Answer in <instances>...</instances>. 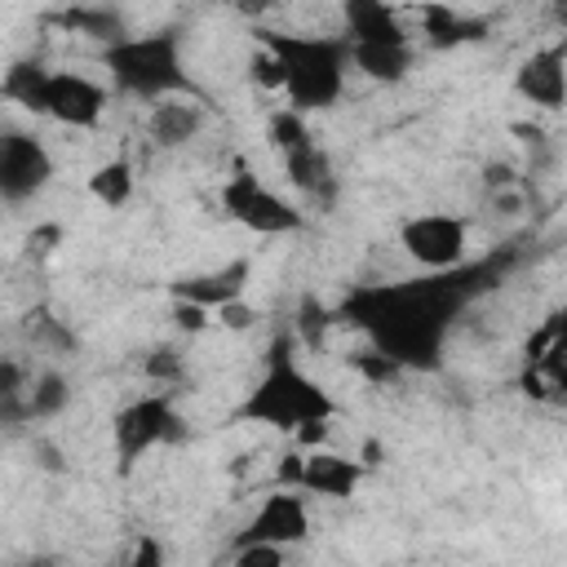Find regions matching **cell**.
<instances>
[{
    "mask_svg": "<svg viewBox=\"0 0 567 567\" xmlns=\"http://www.w3.org/2000/svg\"><path fill=\"white\" fill-rule=\"evenodd\" d=\"M492 275H496V261H483V266L461 261L452 270H430L425 279L359 288L341 315H350V323H359L372 337V346L399 359L403 368H439L452 319L465 310L474 292L487 288Z\"/></svg>",
    "mask_w": 567,
    "mask_h": 567,
    "instance_id": "obj_1",
    "label": "cell"
},
{
    "mask_svg": "<svg viewBox=\"0 0 567 567\" xmlns=\"http://www.w3.org/2000/svg\"><path fill=\"white\" fill-rule=\"evenodd\" d=\"M261 44L275 53L279 75H284V93L297 111H323L341 97L346 66H350V44L346 40L261 31Z\"/></svg>",
    "mask_w": 567,
    "mask_h": 567,
    "instance_id": "obj_2",
    "label": "cell"
},
{
    "mask_svg": "<svg viewBox=\"0 0 567 567\" xmlns=\"http://www.w3.org/2000/svg\"><path fill=\"white\" fill-rule=\"evenodd\" d=\"M102 66L120 93L142 97V102H159L168 93H195L186 62H182V35L177 31L124 35V40L102 49Z\"/></svg>",
    "mask_w": 567,
    "mask_h": 567,
    "instance_id": "obj_3",
    "label": "cell"
},
{
    "mask_svg": "<svg viewBox=\"0 0 567 567\" xmlns=\"http://www.w3.org/2000/svg\"><path fill=\"white\" fill-rule=\"evenodd\" d=\"M332 412H337V403L328 399V390L315 385L288 359H275L261 372V381L252 385V394L244 399V408H239V416H248L257 425H270V430H292V434H297V425H306L315 416L332 421Z\"/></svg>",
    "mask_w": 567,
    "mask_h": 567,
    "instance_id": "obj_4",
    "label": "cell"
},
{
    "mask_svg": "<svg viewBox=\"0 0 567 567\" xmlns=\"http://www.w3.org/2000/svg\"><path fill=\"white\" fill-rule=\"evenodd\" d=\"M111 439H115L120 470H128V465H137L151 447L182 439V416H177V408H173L168 394H142V399H133L128 408L115 412Z\"/></svg>",
    "mask_w": 567,
    "mask_h": 567,
    "instance_id": "obj_5",
    "label": "cell"
},
{
    "mask_svg": "<svg viewBox=\"0 0 567 567\" xmlns=\"http://www.w3.org/2000/svg\"><path fill=\"white\" fill-rule=\"evenodd\" d=\"M221 208H226L239 226H248V230H257V235H292V230L306 226L301 208L288 204L279 190H270L257 173H235V177L221 186Z\"/></svg>",
    "mask_w": 567,
    "mask_h": 567,
    "instance_id": "obj_6",
    "label": "cell"
},
{
    "mask_svg": "<svg viewBox=\"0 0 567 567\" xmlns=\"http://www.w3.org/2000/svg\"><path fill=\"white\" fill-rule=\"evenodd\" d=\"M470 226L456 213H416L399 226V248L425 270H452L465 261Z\"/></svg>",
    "mask_w": 567,
    "mask_h": 567,
    "instance_id": "obj_7",
    "label": "cell"
},
{
    "mask_svg": "<svg viewBox=\"0 0 567 567\" xmlns=\"http://www.w3.org/2000/svg\"><path fill=\"white\" fill-rule=\"evenodd\" d=\"M53 177V155L35 133H18L9 128L0 137V195L4 204H22L31 195H40Z\"/></svg>",
    "mask_w": 567,
    "mask_h": 567,
    "instance_id": "obj_8",
    "label": "cell"
},
{
    "mask_svg": "<svg viewBox=\"0 0 567 567\" xmlns=\"http://www.w3.org/2000/svg\"><path fill=\"white\" fill-rule=\"evenodd\" d=\"M102 111H106V89L93 75H84V71H49L35 115H49V120H58L66 128H97Z\"/></svg>",
    "mask_w": 567,
    "mask_h": 567,
    "instance_id": "obj_9",
    "label": "cell"
},
{
    "mask_svg": "<svg viewBox=\"0 0 567 567\" xmlns=\"http://www.w3.org/2000/svg\"><path fill=\"white\" fill-rule=\"evenodd\" d=\"M310 536V509H306V496L301 487H284V492H270L257 514L248 518V527L239 532V545H252V540H266V545H301Z\"/></svg>",
    "mask_w": 567,
    "mask_h": 567,
    "instance_id": "obj_10",
    "label": "cell"
},
{
    "mask_svg": "<svg viewBox=\"0 0 567 567\" xmlns=\"http://www.w3.org/2000/svg\"><path fill=\"white\" fill-rule=\"evenodd\" d=\"M514 89L523 102L540 111H563L567 106V40L527 53L514 71Z\"/></svg>",
    "mask_w": 567,
    "mask_h": 567,
    "instance_id": "obj_11",
    "label": "cell"
},
{
    "mask_svg": "<svg viewBox=\"0 0 567 567\" xmlns=\"http://www.w3.org/2000/svg\"><path fill=\"white\" fill-rule=\"evenodd\" d=\"M146 106H151L146 111V133H151L155 146H168V151L186 146L204 128V106H199L195 93H168V97L146 102Z\"/></svg>",
    "mask_w": 567,
    "mask_h": 567,
    "instance_id": "obj_12",
    "label": "cell"
},
{
    "mask_svg": "<svg viewBox=\"0 0 567 567\" xmlns=\"http://www.w3.org/2000/svg\"><path fill=\"white\" fill-rule=\"evenodd\" d=\"M279 159H284V177L292 182V190H301L310 204L328 208L337 199V168H332L328 151L315 137L301 142V146H292V151H284Z\"/></svg>",
    "mask_w": 567,
    "mask_h": 567,
    "instance_id": "obj_13",
    "label": "cell"
},
{
    "mask_svg": "<svg viewBox=\"0 0 567 567\" xmlns=\"http://www.w3.org/2000/svg\"><path fill=\"white\" fill-rule=\"evenodd\" d=\"M341 27L346 44H408V27L390 0H341Z\"/></svg>",
    "mask_w": 567,
    "mask_h": 567,
    "instance_id": "obj_14",
    "label": "cell"
},
{
    "mask_svg": "<svg viewBox=\"0 0 567 567\" xmlns=\"http://www.w3.org/2000/svg\"><path fill=\"white\" fill-rule=\"evenodd\" d=\"M359 478H363V465L354 456H341V452H328V447H310L306 461H301V483L297 487L310 492V496L341 501V496H354Z\"/></svg>",
    "mask_w": 567,
    "mask_h": 567,
    "instance_id": "obj_15",
    "label": "cell"
},
{
    "mask_svg": "<svg viewBox=\"0 0 567 567\" xmlns=\"http://www.w3.org/2000/svg\"><path fill=\"white\" fill-rule=\"evenodd\" d=\"M244 284H248V261H226L217 270H204V275H190V279H177L173 284V297L177 301H195L204 310H221L226 301L244 297Z\"/></svg>",
    "mask_w": 567,
    "mask_h": 567,
    "instance_id": "obj_16",
    "label": "cell"
},
{
    "mask_svg": "<svg viewBox=\"0 0 567 567\" xmlns=\"http://www.w3.org/2000/svg\"><path fill=\"white\" fill-rule=\"evenodd\" d=\"M350 66L377 84H399L412 71V44H350Z\"/></svg>",
    "mask_w": 567,
    "mask_h": 567,
    "instance_id": "obj_17",
    "label": "cell"
},
{
    "mask_svg": "<svg viewBox=\"0 0 567 567\" xmlns=\"http://www.w3.org/2000/svg\"><path fill=\"white\" fill-rule=\"evenodd\" d=\"M487 35V22L483 18H465L447 4H430L425 9V40L434 49H456V44H470V40H483Z\"/></svg>",
    "mask_w": 567,
    "mask_h": 567,
    "instance_id": "obj_18",
    "label": "cell"
},
{
    "mask_svg": "<svg viewBox=\"0 0 567 567\" xmlns=\"http://www.w3.org/2000/svg\"><path fill=\"white\" fill-rule=\"evenodd\" d=\"M58 22H62L66 31H75V35H89V40H97L102 49L128 35V31H124V18H120L115 9H106V4H89V9H66V13L58 18Z\"/></svg>",
    "mask_w": 567,
    "mask_h": 567,
    "instance_id": "obj_19",
    "label": "cell"
},
{
    "mask_svg": "<svg viewBox=\"0 0 567 567\" xmlns=\"http://www.w3.org/2000/svg\"><path fill=\"white\" fill-rule=\"evenodd\" d=\"M532 359H536V368H540L558 390H567V306L549 319V328L540 332Z\"/></svg>",
    "mask_w": 567,
    "mask_h": 567,
    "instance_id": "obj_20",
    "label": "cell"
},
{
    "mask_svg": "<svg viewBox=\"0 0 567 567\" xmlns=\"http://www.w3.org/2000/svg\"><path fill=\"white\" fill-rule=\"evenodd\" d=\"M89 195L106 208H124L133 199V164L128 159H106L89 177Z\"/></svg>",
    "mask_w": 567,
    "mask_h": 567,
    "instance_id": "obj_21",
    "label": "cell"
},
{
    "mask_svg": "<svg viewBox=\"0 0 567 567\" xmlns=\"http://www.w3.org/2000/svg\"><path fill=\"white\" fill-rule=\"evenodd\" d=\"M44 80H49V66H40L35 58H22L4 71V97L27 106V111H40V93H44Z\"/></svg>",
    "mask_w": 567,
    "mask_h": 567,
    "instance_id": "obj_22",
    "label": "cell"
},
{
    "mask_svg": "<svg viewBox=\"0 0 567 567\" xmlns=\"http://www.w3.org/2000/svg\"><path fill=\"white\" fill-rule=\"evenodd\" d=\"M66 403H71V385H66V377H62V372H40V377H31V390H27V412H31L35 421L58 416Z\"/></svg>",
    "mask_w": 567,
    "mask_h": 567,
    "instance_id": "obj_23",
    "label": "cell"
},
{
    "mask_svg": "<svg viewBox=\"0 0 567 567\" xmlns=\"http://www.w3.org/2000/svg\"><path fill=\"white\" fill-rule=\"evenodd\" d=\"M266 128H270V142H275V151H279V155H284V151H292V146H301V142H310V128H306V120H301V111H297V106L275 111Z\"/></svg>",
    "mask_w": 567,
    "mask_h": 567,
    "instance_id": "obj_24",
    "label": "cell"
},
{
    "mask_svg": "<svg viewBox=\"0 0 567 567\" xmlns=\"http://www.w3.org/2000/svg\"><path fill=\"white\" fill-rule=\"evenodd\" d=\"M354 368H359L368 381H377V385H385V381H394V377L403 372V363H399V359H390V354H385V350H377V346H372L368 354H359V359H354Z\"/></svg>",
    "mask_w": 567,
    "mask_h": 567,
    "instance_id": "obj_25",
    "label": "cell"
},
{
    "mask_svg": "<svg viewBox=\"0 0 567 567\" xmlns=\"http://www.w3.org/2000/svg\"><path fill=\"white\" fill-rule=\"evenodd\" d=\"M142 372L151 381H177L182 377V354L173 346H159V350H151V359L142 363Z\"/></svg>",
    "mask_w": 567,
    "mask_h": 567,
    "instance_id": "obj_26",
    "label": "cell"
},
{
    "mask_svg": "<svg viewBox=\"0 0 567 567\" xmlns=\"http://www.w3.org/2000/svg\"><path fill=\"white\" fill-rule=\"evenodd\" d=\"M213 315H217V323H221V328H230V332H248V328L257 323V306H244L239 297H235V301H226V306H221V310H213Z\"/></svg>",
    "mask_w": 567,
    "mask_h": 567,
    "instance_id": "obj_27",
    "label": "cell"
},
{
    "mask_svg": "<svg viewBox=\"0 0 567 567\" xmlns=\"http://www.w3.org/2000/svg\"><path fill=\"white\" fill-rule=\"evenodd\" d=\"M328 319H332V315H328L323 306L306 301V306H301V332H306V341H319V337H323V328H328Z\"/></svg>",
    "mask_w": 567,
    "mask_h": 567,
    "instance_id": "obj_28",
    "label": "cell"
},
{
    "mask_svg": "<svg viewBox=\"0 0 567 567\" xmlns=\"http://www.w3.org/2000/svg\"><path fill=\"white\" fill-rule=\"evenodd\" d=\"M204 315H213V310H204V306H195V301H177V310H173V319H177L186 332H199V328H204Z\"/></svg>",
    "mask_w": 567,
    "mask_h": 567,
    "instance_id": "obj_29",
    "label": "cell"
},
{
    "mask_svg": "<svg viewBox=\"0 0 567 567\" xmlns=\"http://www.w3.org/2000/svg\"><path fill=\"white\" fill-rule=\"evenodd\" d=\"M230 4H235L244 18H261V13H266V9H275L279 0H230Z\"/></svg>",
    "mask_w": 567,
    "mask_h": 567,
    "instance_id": "obj_30",
    "label": "cell"
},
{
    "mask_svg": "<svg viewBox=\"0 0 567 567\" xmlns=\"http://www.w3.org/2000/svg\"><path fill=\"white\" fill-rule=\"evenodd\" d=\"M133 563H159V549L146 540V545H137V554H133Z\"/></svg>",
    "mask_w": 567,
    "mask_h": 567,
    "instance_id": "obj_31",
    "label": "cell"
},
{
    "mask_svg": "<svg viewBox=\"0 0 567 567\" xmlns=\"http://www.w3.org/2000/svg\"><path fill=\"white\" fill-rule=\"evenodd\" d=\"M549 18H554V22L567 31V0H549Z\"/></svg>",
    "mask_w": 567,
    "mask_h": 567,
    "instance_id": "obj_32",
    "label": "cell"
}]
</instances>
